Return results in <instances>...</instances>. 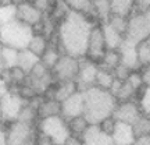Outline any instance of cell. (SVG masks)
I'll return each mask as SVG.
<instances>
[{
    "instance_id": "22",
    "label": "cell",
    "mask_w": 150,
    "mask_h": 145,
    "mask_svg": "<svg viewBox=\"0 0 150 145\" xmlns=\"http://www.w3.org/2000/svg\"><path fill=\"white\" fill-rule=\"evenodd\" d=\"M112 14L121 17H129L135 11V0H110Z\"/></svg>"
},
{
    "instance_id": "47",
    "label": "cell",
    "mask_w": 150,
    "mask_h": 145,
    "mask_svg": "<svg viewBox=\"0 0 150 145\" xmlns=\"http://www.w3.org/2000/svg\"><path fill=\"white\" fill-rule=\"evenodd\" d=\"M7 70V67H6V63L4 60H3V57H1V53H0V77L3 75V73Z\"/></svg>"
},
{
    "instance_id": "35",
    "label": "cell",
    "mask_w": 150,
    "mask_h": 145,
    "mask_svg": "<svg viewBox=\"0 0 150 145\" xmlns=\"http://www.w3.org/2000/svg\"><path fill=\"white\" fill-rule=\"evenodd\" d=\"M106 24H108L112 29H115L118 34H121V35L125 36L127 28H128V17H121V16L112 14V16L110 17V20H108Z\"/></svg>"
},
{
    "instance_id": "10",
    "label": "cell",
    "mask_w": 150,
    "mask_h": 145,
    "mask_svg": "<svg viewBox=\"0 0 150 145\" xmlns=\"http://www.w3.org/2000/svg\"><path fill=\"white\" fill-rule=\"evenodd\" d=\"M43 16L45 13L33 1H22L20 4H17V20L31 27L32 29L40 24Z\"/></svg>"
},
{
    "instance_id": "15",
    "label": "cell",
    "mask_w": 150,
    "mask_h": 145,
    "mask_svg": "<svg viewBox=\"0 0 150 145\" xmlns=\"http://www.w3.org/2000/svg\"><path fill=\"white\" fill-rule=\"evenodd\" d=\"M78 89L76 81H63V82H54L53 85L47 89V92L45 94V96L47 98H54L59 102H63L67 98H70L71 95H74Z\"/></svg>"
},
{
    "instance_id": "3",
    "label": "cell",
    "mask_w": 150,
    "mask_h": 145,
    "mask_svg": "<svg viewBox=\"0 0 150 145\" xmlns=\"http://www.w3.org/2000/svg\"><path fill=\"white\" fill-rule=\"evenodd\" d=\"M33 36V29L18 20L0 25V42L3 46L14 48L17 50L27 49L28 43Z\"/></svg>"
},
{
    "instance_id": "33",
    "label": "cell",
    "mask_w": 150,
    "mask_h": 145,
    "mask_svg": "<svg viewBox=\"0 0 150 145\" xmlns=\"http://www.w3.org/2000/svg\"><path fill=\"white\" fill-rule=\"evenodd\" d=\"M0 53H1V57L4 60L7 70L13 69V67H16L18 64V53H20V50H17L14 48H8V46H3Z\"/></svg>"
},
{
    "instance_id": "34",
    "label": "cell",
    "mask_w": 150,
    "mask_h": 145,
    "mask_svg": "<svg viewBox=\"0 0 150 145\" xmlns=\"http://www.w3.org/2000/svg\"><path fill=\"white\" fill-rule=\"evenodd\" d=\"M17 20V6L6 4L0 6V25H4L8 22Z\"/></svg>"
},
{
    "instance_id": "2",
    "label": "cell",
    "mask_w": 150,
    "mask_h": 145,
    "mask_svg": "<svg viewBox=\"0 0 150 145\" xmlns=\"http://www.w3.org/2000/svg\"><path fill=\"white\" fill-rule=\"evenodd\" d=\"M82 92L85 99L83 116L89 124H99L104 119L112 116V112L117 106V99L112 96L110 91L92 86Z\"/></svg>"
},
{
    "instance_id": "45",
    "label": "cell",
    "mask_w": 150,
    "mask_h": 145,
    "mask_svg": "<svg viewBox=\"0 0 150 145\" xmlns=\"http://www.w3.org/2000/svg\"><path fill=\"white\" fill-rule=\"evenodd\" d=\"M36 145H59V144H56L54 141H52L50 138L45 137V135L39 134V137H38V141H36Z\"/></svg>"
},
{
    "instance_id": "46",
    "label": "cell",
    "mask_w": 150,
    "mask_h": 145,
    "mask_svg": "<svg viewBox=\"0 0 150 145\" xmlns=\"http://www.w3.org/2000/svg\"><path fill=\"white\" fill-rule=\"evenodd\" d=\"M132 145H150V135L149 137H138L132 142Z\"/></svg>"
},
{
    "instance_id": "42",
    "label": "cell",
    "mask_w": 150,
    "mask_h": 145,
    "mask_svg": "<svg viewBox=\"0 0 150 145\" xmlns=\"http://www.w3.org/2000/svg\"><path fill=\"white\" fill-rule=\"evenodd\" d=\"M140 74H142V80H143V85L150 88V64L140 67Z\"/></svg>"
},
{
    "instance_id": "40",
    "label": "cell",
    "mask_w": 150,
    "mask_h": 145,
    "mask_svg": "<svg viewBox=\"0 0 150 145\" xmlns=\"http://www.w3.org/2000/svg\"><path fill=\"white\" fill-rule=\"evenodd\" d=\"M150 10V0H135L134 13H146Z\"/></svg>"
},
{
    "instance_id": "9",
    "label": "cell",
    "mask_w": 150,
    "mask_h": 145,
    "mask_svg": "<svg viewBox=\"0 0 150 145\" xmlns=\"http://www.w3.org/2000/svg\"><path fill=\"white\" fill-rule=\"evenodd\" d=\"M24 105H25V101H22L21 98H20V95L7 91L3 96L0 98L1 120H3L4 123L16 121Z\"/></svg>"
},
{
    "instance_id": "29",
    "label": "cell",
    "mask_w": 150,
    "mask_h": 145,
    "mask_svg": "<svg viewBox=\"0 0 150 145\" xmlns=\"http://www.w3.org/2000/svg\"><path fill=\"white\" fill-rule=\"evenodd\" d=\"M61 54H63V53L60 52L59 48H56V46H52V45H49L47 50H46V52L42 54V57H40V61H42V63L46 66L47 69L53 70L54 66L57 64L59 59L61 57Z\"/></svg>"
},
{
    "instance_id": "28",
    "label": "cell",
    "mask_w": 150,
    "mask_h": 145,
    "mask_svg": "<svg viewBox=\"0 0 150 145\" xmlns=\"http://www.w3.org/2000/svg\"><path fill=\"white\" fill-rule=\"evenodd\" d=\"M121 64V56L118 49H107V52L104 53L103 59L100 60L99 66L103 69H107V70H114L115 67Z\"/></svg>"
},
{
    "instance_id": "43",
    "label": "cell",
    "mask_w": 150,
    "mask_h": 145,
    "mask_svg": "<svg viewBox=\"0 0 150 145\" xmlns=\"http://www.w3.org/2000/svg\"><path fill=\"white\" fill-rule=\"evenodd\" d=\"M63 145H85L82 137H78V135H68V138L64 141Z\"/></svg>"
},
{
    "instance_id": "32",
    "label": "cell",
    "mask_w": 150,
    "mask_h": 145,
    "mask_svg": "<svg viewBox=\"0 0 150 145\" xmlns=\"http://www.w3.org/2000/svg\"><path fill=\"white\" fill-rule=\"evenodd\" d=\"M138 49V60H139V66H149L150 64V36H147L146 39L140 41L136 45Z\"/></svg>"
},
{
    "instance_id": "49",
    "label": "cell",
    "mask_w": 150,
    "mask_h": 145,
    "mask_svg": "<svg viewBox=\"0 0 150 145\" xmlns=\"http://www.w3.org/2000/svg\"><path fill=\"white\" fill-rule=\"evenodd\" d=\"M6 4H13V0H0V6H6Z\"/></svg>"
},
{
    "instance_id": "17",
    "label": "cell",
    "mask_w": 150,
    "mask_h": 145,
    "mask_svg": "<svg viewBox=\"0 0 150 145\" xmlns=\"http://www.w3.org/2000/svg\"><path fill=\"white\" fill-rule=\"evenodd\" d=\"M111 138L114 145H132V142L136 140L132 124L117 121Z\"/></svg>"
},
{
    "instance_id": "6",
    "label": "cell",
    "mask_w": 150,
    "mask_h": 145,
    "mask_svg": "<svg viewBox=\"0 0 150 145\" xmlns=\"http://www.w3.org/2000/svg\"><path fill=\"white\" fill-rule=\"evenodd\" d=\"M150 36V10L146 13H134L128 17V28L125 39L138 43Z\"/></svg>"
},
{
    "instance_id": "31",
    "label": "cell",
    "mask_w": 150,
    "mask_h": 145,
    "mask_svg": "<svg viewBox=\"0 0 150 145\" xmlns=\"http://www.w3.org/2000/svg\"><path fill=\"white\" fill-rule=\"evenodd\" d=\"M134 133L135 137H149L150 135V116L147 114H142L134 124Z\"/></svg>"
},
{
    "instance_id": "23",
    "label": "cell",
    "mask_w": 150,
    "mask_h": 145,
    "mask_svg": "<svg viewBox=\"0 0 150 145\" xmlns=\"http://www.w3.org/2000/svg\"><path fill=\"white\" fill-rule=\"evenodd\" d=\"M47 48H49V39L45 38L43 35H39V34H33V36L31 38V41H29L27 46L28 50H31L33 54H36L39 59L47 50Z\"/></svg>"
},
{
    "instance_id": "14",
    "label": "cell",
    "mask_w": 150,
    "mask_h": 145,
    "mask_svg": "<svg viewBox=\"0 0 150 145\" xmlns=\"http://www.w3.org/2000/svg\"><path fill=\"white\" fill-rule=\"evenodd\" d=\"M120 56H121V64L128 67L131 70H139V60H138V49L136 43L131 42L128 39H124L121 46L118 48Z\"/></svg>"
},
{
    "instance_id": "36",
    "label": "cell",
    "mask_w": 150,
    "mask_h": 145,
    "mask_svg": "<svg viewBox=\"0 0 150 145\" xmlns=\"http://www.w3.org/2000/svg\"><path fill=\"white\" fill-rule=\"evenodd\" d=\"M136 99H138V103H139L142 113L150 116V88H147V86L142 88L138 92V98Z\"/></svg>"
},
{
    "instance_id": "11",
    "label": "cell",
    "mask_w": 150,
    "mask_h": 145,
    "mask_svg": "<svg viewBox=\"0 0 150 145\" xmlns=\"http://www.w3.org/2000/svg\"><path fill=\"white\" fill-rule=\"evenodd\" d=\"M143 113L140 110V106L136 99L125 101V102H117V106L112 112V117L121 123L134 124Z\"/></svg>"
},
{
    "instance_id": "5",
    "label": "cell",
    "mask_w": 150,
    "mask_h": 145,
    "mask_svg": "<svg viewBox=\"0 0 150 145\" xmlns=\"http://www.w3.org/2000/svg\"><path fill=\"white\" fill-rule=\"evenodd\" d=\"M39 134L45 135L54 141L56 144L63 145L64 141L68 138L70 131L67 126V120L63 119L61 116H54V117H47L39 120L36 124Z\"/></svg>"
},
{
    "instance_id": "16",
    "label": "cell",
    "mask_w": 150,
    "mask_h": 145,
    "mask_svg": "<svg viewBox=\"0 0 150 145\" xmlns=\"http://www.w3.org/2000/svg\"><path fill=\"white\" fill-rule=\"evenodd\" d=\"M85 145H114L111 135L103 133L97 124H91L82 135Z\"/></svg>"
},
{
    "instance_id": "1",
    "label": "cell",
    "mask_w": 150,
    "mask_h": 145,
    "mask_svg": "<svg viewBox=\"0 0 150 145\" xmlns=\"http://www.w3.org/2000/svg\"><path fill=\"white\" fill-rule=\"evenodd\" d=\"M99 22L92 18L71 11L59 24L57 36H59V48L63 54H70L76 59H83L86 56L88 38L92 27Z\"/></svg>"
},
{
    "instance_id": "7",
    "label": "cell",
    "mask_w": 150,
    "mask_h": 145,
    "mask_svg": "<svg viewBox=\"0 0 150 145\" xmlns=\"http://www.w3.org/2000/svg\"><path fill=\"white\" fill-rule=\"evenodd\" d=\"M106 52H107V46H106V39L103 32V24H95L89 32L85 57L99 64Z\"/></svg>"
},
{
    "instance_id": "12",
    "label": "cell",
    "mask_w": 150,
    "mask_h": 145,
    "mask_svg": "<svg viewBox=\"0 0 150 145\" xmlns=\"http://www.w3.org/2000/svg\"><path fill=\"white\" fill-rule=\"evenodd\" d=\"M97 69H99L97 63L86 59V57L81 59L79 73H78V78H76V85H78L79 91H86L92 86H95Z\"/></svg>"
},
{
    "instance_id": "38",
    "label": "cell",
    "mask_w": 150,
    "mask_h": 145,
    "mask_svg": "<svg viewBox=\"0 0 150 145\" xmlns=\"http://www.w3.org/2000/svg\"><path fill=\"white\" fill-rule=\"evenodd\" d=\"M115 124H117V120L112 117V116H110V117L104 119L103 121H100V123L97 124L99 127H100V130H102L103 133H106V134L111 135L112 131H114V129H115Z\"/></svg>"
},
{
    "instance_id": "30",
    "label": "cell",
    "mask_w": 150,
    "mask_h": 145,
    "mask_svg": "<svg viewBox=\"0 0 150 145\" xmlns=\"http://www.w3.org/2000/svg\"><path fill=\"white\" fill-rule=\"evenodd\" d=\"M17 120L21 121V123H25V124H38V121H39L38 110L33 108V106H31L29 103L25 102V105L22 106Z\"/></svg>"
},
{
    "instance_id": "24",
    "label": "cell",
    "mask_w": 150,
    "mask_h": 145,
    "mask_svg": "<svg viewBox=\"0 0 150 145\" xmlns=\"http://www.w3.org/2000/svg\"><path fill=\"white\" fill-rule=\"evenodd\" d=\"M103 32H104V39H106V46L107 49H118L124 42L125 36L118 34L115 29H112L108 24H103Z\"/></svg>"
},
{
    "instance_id": "44",
    "label": "cell",
    "mask_w": 150,
    "mask_h": 145,
    "mask_svg": "<svg viewBox=\"0 0 150 145\" xmlns=\"http://www.w3.org/2000/svg\"><path fill=\"white\" fill-rule=\"evenodd\" d=\"M0 145H7V135H6V123L0 120Z\"/></svg>"
},
{
    "instance_id": "8",
    "label": "cell",
    "mask_w": 150,
    "mask_h": 145,
    "mask_svg": "<svg viewBox=\"0 0 150 145\" xmlns=\"http://www.w3.org/2000/svg\"><path fill=\"white\" fill-rule=\"evenodd\" d=\"M81 59L72 57L70 54H61L57 64L54 66L53 75L56 81L63 82V81H76L78 73H79Z\"/></svg>"
},
{
    "instance_id": "50",
    "label": "cell",
    "mask_w": 150,
    "mask_h": 145,
    "mask_svg": "<svg viewBox=\"0 0 150 145\" xmlns=\"http://www.w3.org/2000/svg\"><path fill=\"white\" fill-rule=\"evenodd\" d=\"M1 48H3V43L0 42V50H1Z\"/></svg>"
},
{
    "instance_id": "26",
    "label": "cell",
    "mask_w": 150,
    "mask_h": 145,
    "mask_svg": "<svg viewBox=\"0 0 150 145\" xmlns=\"http://www.w3.org/2000/svg\"><path fill=\"white\" fill-rule=\"evenodd\" d=\"M67 126H68L70 135H78V137H82V135L85 134V131L88 130V127H89L91 124H89V121L85 119V116H78V117L67 120Z\"/></svg>"
},
{
    "instance_id": "37",
    "label": "cell",
    "mask_w": 150,
    "mask_h": 145,
    "mask_svg": "<svg viewBox=\"0 0 150 145\" xmlns=\"http://www.w3.org/2000/svg\"><path fill=\"white\" fill-rule=\"evenodd\" d=\"M127 81H128L129 84L134 86L138 92H139L142 88H145V85H143V80H142V74H140V70H132Z\"/></svg>"
},
{
    "instance_id": "25",
    "label": "cell",
    "mask_w": 150,
    "mask_h": 145,
    "mask_svg": "<svg viewBox=\"0 0 150 145\" xmlns=\"http://www.w3.org/2000/svg\"><path fill=\"white\" fill-rule=\"evenodd\" d=\"M64 1L70 7L71 11L83 14V16L89 17V18H92L95 21L93 11H92V0H64Z\"/></svg>"
},
{
    "instance_id": "48",
    "label": "cell",
    "mask_w": 150,
    "mask_h": 145,
    "mask_svg": "<svg viewBox=\"0 0 150 145\" xmlns=\"http://www.w3.org/2000/svg\"><path fill=\"white\" fill-rule=\"evenodd\" d=\"M6 92H7V85H6L4 82H3V81L0 80V98L3 96V95H4Z\"/></svg>"
},
{
    "instance_id": "13",
    "label": "cell",
    "mask_w": 150,
    "mask_h": 145,
    "mask_svg": "<svg viewBox=\"0 0 150 145\" xmlns=\"http://www.w3.org/2000/svg\"><path fill=\"white\" fill-rule=\"evenodd\" d=\"M83 109H85L83 92L76 91L74 95L61 102V117L70 120L78 116H83Z\"/></svg>"
},
{
    "instance_id": "39",
    "label": "cell",
    "mask_w": 150,
    "mask_h": 145,
    "mask_svg": "<svg viewBox=\"0 0 150 145\" xmlns=\"http://www.w3.org/2000/svg\"><path fill=\"white\" fill-rule=\"evenodd\" d=\"M131 69H128V67H125V66L120 64L118 67H115L114 70H112V73H114V77H115V80L118 81H127L128 80L129 74H131Z\"/></svg>"
},
{
    "instance_id": "21",
    "label": "cell",
    "mask_w": 150,
    "mask_h": 145,
    "mask_svg": "<svg viewBox=\"0 0 150 145\" xmlns=\"http://www.w3.org/2000/svg\"><path fill=\"white\" fill-rule=\"evenodd\" d=\"M114 81H115L114 73L111 70L103 69V67L99 66L96 73V78H95V86L100 88V89H104V91H110V88L112 86Z\"/></svg>"
},
{
    "instance_id": "20",
    "label": "cell",
    "mask_w": 150,
    "mask_h": 145,
    "mask_svg": "<svg viewBox=\"0 0 150 145\" xmlns=\"http://www.w3.org/2000/svg\"><path fill=\"white\" fill-rule=\"evenodd\" d=\"M40 61V59L38 57L36 54H33L31 50H28V49H22L20 50V53H18V67L24 70L27 74L31 73L33 67L38 64Z\"/></svg>"
},
{
    "instance_id": "19",
    "label": "cell",
    "mask_w": 150,
    "mask_h": 145,
    "mask_svg": "<svg viewBox=\"0 0 150 145\" xmlns=\"http://www.w3.org/2000/svg\"><path fill=\"white\" fill-rule=\"evenodd\" d=\"M93 18L99 24H106L112 16L111 1L110 0H92Z\"/></svg>"
},
{
    "instance_id": "41",
    "label": "cell",
    "mask_w": 150,
    "mask_h": 145,
    "mask_svg": "<svg viewBox=\"0 0 150 145\" xmlns=\"http://www.w3.org/2000/svg\"><path fill=\"white\" fill-rule=\"evenodd\" d=\"M57 0H33V3L43 11V13H49V10L52 9V6L56 3Z\"/></svg>"
},
{
    "instance_id": "4",
    "label": "cell",
    "mask_w": 150,
    "mask_h": 145,
    "mask_svg": "<svg viewBox=\"0 0 150 145\" xmlns=\"http://www.w3.org/2000/svg\"><path fill=\"white\" fill-rule=\"evenodd\" d=\"M7 145H36L39 131L36 124H25L21 121L6 123Z\"/></svg>"
},
{
    "instance_id": "27",
    "label": "cell",
    "mask_w": 150,
    "mask_h": 145,
    "mask_svg": "<svg viewBox=\"0 0 150 145\" xmlns=\"http://www.w3.org/2000/svg\"><path fill=\"white\" fill-rule=\"evenodd\" d=\"M70 13H71L70 7L67 6V3H65L64 0H57V1L52 6V9L49 10V13H46V14H49L57 24H60L64 18H67V16H68Z\"/></svg>"
},
{
    "instance_id": "18",
    "label": "cell",
    "mask_w": 150,
    "mask_h": 145,
    "mask_svg": "<svg viewBox=\"0 0 150 145\" xmlns=\"http://www.w3.org/2000/svg\"><path fill=\"white\" fill-rule=\"evenodd\" d=\"M54 116H61V102H59L54 98L43 96L42 102L38 108V117L39 120Z\"/></svg>"
}]
</instances>
